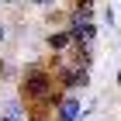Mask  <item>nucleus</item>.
<instances>
[{
    "label": "nucleus",
    "mask_w": 121,
    "mask_h": 121,
    "mask_svg": "<svg viewBox=\"0 0 121 121\" xmlns=\"http://www.w3.org/2000/svg\"><path fill=\"white\" fill-rule=\"evenodd\" d=\"M21 93H28V97H48V100H59L56 93H52V80H48L42 69H28L24 80H21Z\"/></svg>",
    "instance_id": "obj_1"
},
{
    "label": "nucleus",
    "mask_w": 121,
    "mask_h": 121,
    "mask_svg": "<svg viewBox=\"0 0 121 121\" xmlns=\"http://www.w3.org/2000/svg\"><path fill=\"white\" fill-rule=\"evenodd\" d=\"M76 114H80V97H66L59 104V121H76Z\"/></svg>",
    "instance_id": "obj_2"
},
{
    "label": "nucleus",
    "mask_w": 121,
    "mask_h": 121,
    "mask_svg": "<svg viewBox=\"0 0 121 121\" xmlns=\"http://www.w3.org/2000/svg\"><path fill=\"white\" fill-rule=\"evenodd\" d=\"M66 83H69V86H83L86 83V69L80 62H73L69 69H66Z\"/></svg>",
    "instance_id": "obj_3"
},
{
    "label": "nucleus",
    "mask_w": 121,
    "mask_h": 121,
    "mask_svg": "<svg viewBox=\"0 0 121 121\" xmlns=\"http://www.w3.org/2000/svg\"><path fill=\"white\" fill-rule=\"evenodd\" d=\"M93 35H97V28H93L90 21H83V24H76V38H80V42H93Z\"/></svg>",
    "instance_id": "obj_4"
},
{
    "label": "nucleus",
    "mask_w": 121,
    "mask_h": 121,
    "mask_svg": "<svg viewBox=\"0 0 121 121\" xmlns=\"http://www.w3.org/2000/svg\"><path fill=\"white\" fill-rule=\"evenodd\" d=\"M69 38H73V35H66V31H56V35L48 38V45H52V48H66V42H69Z\"/></svg>",
    "instance_id": "obj_5"
},
{
    "label": "nucleus",
    "mask_w": 121,
    "mask_h": 121,
    "mask_svg": "<svg viewBox=\"0 0 121 121\" xmlns=\"http://www.w3.org/2000/svg\"><path fill=\"white\" fill-rule=\"evenodd\" d=\"M0 121H21V114H7V118H0Z\"/></svg>",
    "instance_id": "obj_6"
},
{
    "label": "nucleus",
    "mask_w": 121,
    "mask_h": 121,
    "mask_svg": "<svg viewBox=\"0 0 121 121\" xmlns=\"http://www.w3.org/2000/svg\"><path fill=\"white\" fill-rule=\"evenodd\" d=\"M31 4H42V7H48V4H52V0H31Z\"/></svg>",
    "instance_id": "obj_7"
},
{
    "label": "nucleus",
    "mask_w": 121,
    "mask_h": 121,
    "mask_svg": "<svg viewBox=\"0 0 121 121\" xmlns=\"http://www.w3.org/2000/svg\"><path fill=\"white\" fill-rule=\"evenodd\" d=\"M0 42H4V24H0Z\"/></svg>",
    "instance_id": "obj_8"
},
{
    "label": "nucleus",
    "mask_w": 121,
    "mask_h": 121,
    "mask_svg": "<svg viewBox=\"0 0 121 121\" xmlns=\"http://www.w3.org/2000/svg\"><path fill=\"white\" fill-rule=\"evenodd\" d=\"M0 76H4V59H0Z\"/></svg>",
    "instance_id": "obj_9"
}]
</instances>
